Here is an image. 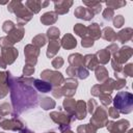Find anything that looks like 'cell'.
Segmentation results:
<instances>
[{
  "label": "cell",
  "instance_id": "cell-61",
  "mask_svg": "<svg viewBox=\"0 0 133 133\" xmlns=\"http://www.w3.org/2000/svg\"><path fill=\"white\" fill-rule=\"evenodd\" d=\"M48 133H54V132H48Z\"/></svg>",
  "mask_w": 133,
  "mask_h": 133
},
{
  "label": "cell",
  "instance_id": "cell-25",
  "mask_svg": "<svg viewBox=\"0 0 133 133\" xmlns=\"http://www.w3.org/2000/svg\"><path fill=\"white\" fill-rule=\"evenodd\" d=\"M87 33L90 35V37L92 39H97L101 36V29L100 26L97 23H92L91 25H89L87 27Z\"/></svg>",
  "mask_w": 133,
  "mask_h": 133
},
{
  "label": "cell",
  "instance_id": "cell-22",
  "mask_svg": "<svg viewBox=\"0 0 133 133\" xmlns=\"http://www.w3.org/2000/svg\"><path fill=\"white\" fill-rule=\"evenodd\" d=\"M69 62L71 64V66L74 68H80L83 66V56L79 53H75V54H71L69 56Z\"/></svg>",
  "mask_w": 133,
  "mask_h": 133
},
{
  "label": "cell",
  "instance_id": "cell-35",
  "mask_svg": "<svg viewBox=\"0 0 133 133\" xmlns=\"http://www.w3.org/2000/svg\"><path fill=\"white\" fill-rule=\"evenodd\" d=\"M10 113H11V108L7 103H3L2 105H0V117H3Z\"/></svg>",
  "mask_w": 133,
  "mask_h": 133
},
{
  "label": "cell",
  "instance_id": "cell-19",
  "mask_svg": "<svg viewBox=\"0 0 133 133\" xmlns=\"http://www.w3.org/2000/svg\"><path fill=\"white\" fill-rule=\"evenodd\" d=\"M33 85L41 92H48L52 89V85L49 82H47L45 80H41V79H34Z\"/></svg>",
  "mask_w": 133,
  "mask_h": 133
},
{
  "label": "cell",
  "instance_id": "cell-4",
  "mask_svg": "<svg viewBox=\"0 0 133 133\" xmlns=\"http://www.w3.org/2000/svg\"><path fill=\"white\" fill-rule=\"evenodd\" d=\"M41 77L43 80L49 82L51 85H55V87L60 86L64 81L63 76L59 72H54L50 70H45L43 73H41Z\"/></svg>",
  "mask_w": 133,
  "mask_h": 133
},
{
  "label": "cell",
  "instance_id": "cell-47",
  "mask_svg": "<svg viewBox=\"0 0 133 133\" xmlns=\"http://www.w3.org/2000/svg\"><path fill=\"white\" fill-rule=\"evenodd\" d=\"M87 106H88V111H89L91 114L94 113V111H95V110H96V108L98 107L97 102H96V100H94V99H90V100L88 101Z\"/></svg>",
  "mask_w": 133,
  "mask_h": 133
},
{
  "label": "cell",
  "instance_id": "cell-13",
  "mask_svg": "<svg viewBox=\"0 0 133 133\" xmlns=\"http://www.w3.org/2000/svg\"><path fill=\"white\" fill-rule=\"evenodd\" d=\"M49 4L48 1H34V0H30V1H26L25 2V6L28 7V9L32 12V14H36L41 10V8L47 6Z\"/></svg>",
  "mask_w": 133,
  "mask_h": 133
},
{
  "label": "cell",
  "instance_id": "cell-1",
  "mask_svg": "<svg viewBox=\"0 0 133 133\" xmlns=\"http://www.w3.org/2000/svg\"><path fill=\"white\" fill-rule=\"evenodd\" d=\"M114 108L124 114H128L133 109V96L128 91H119L113 99Z\"/></svg>",
  "mask_w": 133,
  "mask_h": 133
},
{
  "label": "cell",
  "instance_id": "cell-45",
  "mask_svg": "<svg viewBox=\"0 0 133 133\" xmlns=\"http://www.w3.org/2000/svg\"><path fill=\"white\" fill-rule=\"evenodd\" d=\"M62 64H63V59L61 58V57H55L53 60H52V65L55 68V69H59V68H61L62 66Z\"/></svg>",
  "mask_w": 133,
  "mask_h": 133
},
{
  "label": "cell",
  "instance_id": "cell-17",
  "mask_svg": "<svg viewBox=\"0 0 133 133\" xmlns=\"http://www.w3.org/2000/svg\"><path fill=\"white\" fill-rule=\"evenodd\" d=\"M98 59L95 54H87L83 57V66H86L89 70H95L98 66Z\"/></svg>",
  "mask_w": 133,
  "mask_h": 133
},
{
  "label": "cell",
  "instance_id": "cell-27",
  "mask_svg": "<svg viewBox=\"0 0 133 133\" xmlns=\"http://www.w3.org/2000/svg\"><path fill=\"white\" fill-rule=\"evenodd\" d=\"M59 48H60V44H59V42H58L57 39H56V41H51L50 44H49V46H48L47 56H48L49 58H52V57L58 52Z\"/></svg>",
  "mask_w": 133,
  "mask_h": 133
},
{
  "label": "cell",
  "instance_id": "cell-29",
  "mask_svg": "<svg viewBox=\"0 0 133 133\" xmlns=\"http://www.w3.org/2000/svg\"><path fill=\"white\" fill-rule=\"evenodd\" d=\"M103 37H104L106 41L114 42V41H116V33L113 31L112 28H110V27H105V28L103 29Z\"/></svg>",
  "mask_w": 133,
  "mask_h": 133
},
{
  "label": "cell",
  "instance_id": "cell-20",
  "mask_svg": "<svg viewBox=\"0 0 133 133\" xmlns=\"http://www.w3.org/2000/svg\"><path fill=\"white\" fill-rule=\"evenodd\" d=\"M132 34H133V30L131 28H125L116 34V39L119 41L122 44H124L132 38Z\"/></svg>",
  "mask_w": 133,
  "mask_h": 133
},
{
  "label": "cell",
  "instance_id": "cell-50",
  "mask_svg": "<svg viewBox=\"0 0 133 133\" xmlns=\"http://www.w3.org/2000/svg\"><path fill=\"white\" fill-rule=\"evenodd\" d=\"M111 64H112V68H113V70H114V72H115V73H119L121 71H123L122 64H121V63H118L117 61H115L113 58H112V60H111Z\"/></svg>",
  "mask_w": 133,
  "mask_h": 133
},
{
  "label": "cell",
  "instance_id": "cell-10",
  "mask_svg": "<svg viewBox=\"0 0 133 133\" xmlns=\"http://www.w3.org/2000/svg\"><path fill=\"white\" fill-rule=\"evenodd\" d=\"M1 56L3 60L5 61L6 64H10L15 61V59L18 57V50L15 49L14 47H6L2 48L1 51Z\"/></svg>",
  "mask_w": 133,
  "mask_h": 133
},
{
  "label": "cell",
  "instance_id": "cell-59",
  "mask_svg": "<svg viewBox=\"0 0 133 133\" xmlns=\"http://www.w3.org/2000/svg\"><path fill=\"white\" fill-rule=\"evenodd\" d=\"M61 133H74V132L71 131V130H69V129H66L65 131H63V132H61Z\"/></svg>",
  "mask_w": 133,
  "mask_h": 133
},
{
  "label": "cell",
  "instance_id": "cell-38",
  "mask_svg": "<svg viewBox=\"0 0 133 133\" xmlns=\"http://www.w3.org/2000/svg\"><path fill=\"white\" fill-rule=\"evenodd\" d=\"M76 76L79 78V79H85L88 77V71L83 68V66H80V68H77V73H76Z\"/></svg>",
  "mask_w": 133,
  "mask_h": 133
},
{
  "label": "cell",
  "instance_id": "cell-43",
  "mask_svg": "<svg viewBox=\"0 0 133 133\" xmlns=\"http://www.w3.org/2000/svg\"><path fill=\"white\" fill-rule=\"evenodd\" d=\"M81 45H82V47H85V48L91 47V46H94V39L89 36H84V37H82Z\"/></svg>",
  "mask_w": 133,
  "mask_h": 133
},
{
  "label": "cell",
  "instance_id": "cell-60",
  "mask_svg": "<svg viewBox=\"0 0 133 133\" xmlns=\"http://www.w3.org/2000/svg\"><path fill=\"white\" fill-rule=\"evenodd\" d=\"M27 133H33V132H31V131H27Z\"/></svg>",
  "mask_w": 133,
  "mask_h": 133
},
{
  "label": "cell",
  "instance_id": "cell-39",
  "mask_svg": "<svg viewBox=\"0 0 133 133\" xmlns=\"http://www.w3.org/2000/svg\"><path fill=\"white\" fill-rule=\"evenodd\" d=\"M124 23H125V19H124V17L122 15H117V16L114 17V19H113V25H114V27L121 28L124 25Z\"/></svg>",
  "mask_w": 133,
  "mask_h": 133
},
{
  "label": "cell",
  "instance_id": "cell-12",
  "mask_svg": "<svg viewBox=\"0 0 133 133\" xmlns=\"http://www.w3.org/2000/svg\"><path fill=\"white\" fill-rule=\"evenodd\" d=\"M75 16L76 18H79V19H83L85 21H89L94 18V12L88 8V7H83V6H78L76 9H75Z\"/></svg>",
  "mask_w": 133,
  "mask_h": 133
},
{
  "label": "cell",
  "instance_id": "cell-7",
  "mask_svg": "<svg viewBox=\"0 0 133 133\" xmlns=\"http://www.w3.org/2000/svg\"><path fill=\"white\" fill-rule=\"evenodd\" d=\"M130 123L127 119H121L118 122H108L107 129L111 133H125L129 128Z\"/></svg>",
  "mask_w": 133,
  "mask_h": 133
},
{
  "label": "cell",
  "instance_id": "cell-42",
  "mask_svg": "<svg viewBox=\"0 0 133 133\" xmlns=\"http://www.w3.org/2000/svg\"><path fill=\"white\" fill-rule=\"evenodd\" d=\"M126 85V80L125 78H118L116 81L113 82V89H121Z\"/></svg>",
  "mask_w": 133,
  "mask_h": 133
},
{
  "label": "cell",
  "instance_id": "cell-3",
  "mask_svg": "<svg viewBox=\"0 0 133 133\" xmlns=\"http://www.w3.org/2000/svg\"><path fill=\"white\" fill-rule=\"evenodd\" d=\"M107 116H108V114H107V111L105 110V108L98 106L92 113V117L90 118V124L94 125L97 129L103 128L108 123Z\"/></svg>",
  "mask_w": 133,
  "mask_h": 133
},
{
  "label": "cell",
  "instance_id": "cell-36",
  "mask_svg": "<svg viewBox=\"0 0 133 133\" xmlns=\"http://www.w3.org/2000/svg\"><path fill=\"white\" fill-rule=\"evenodd\" d=\"M106 4H107L108 7L112 8V9H115V8H121L122 6H125L126 2L125 1H107Z\"/></svg>",
  "mask_w": 133,
  "mask_h": 133
},
{
  "label": "cell",
  "instance_id": "cell-23",
  "mask_svg": "<svg viewBox=\"0 0 133 133\" xmlns=\"http://www.w3.org/2000/svg\"><path fill=\"white\" fill-rule=\"evenodd\" d=\"M95 55L98 59V62H100L102 64H105L110 60V55L111 54L106 49H102V50H99Z\"/></svg>",
  "mask_w": 133,
  "mask_h": 133
},
{
  "label": "cell",
  "instance_id": "cell-40",
  "mask_svg": "<svg viewBox=\"0 0 133 133\" xmlns=\"http://www.w3.org/2000/svg\"><path fill=\"white\" fill-rule=\"evenodd\" d=\"M99 97H100V101H101V103H102L104 106H108V105L112 102V99H111L110 95H107V94H101Z\"/></svg>",
  "mask_w": 133,
  "mask_h": 133
},
{
  "label": "cell",
  "instance_id": "cell-34",
  "mask_svg": "<svg viewBox=\"0 0 133 133\" xmlns=\"http://www.w3.org/2000/svg\"><path fill=\"white\" fill-rule=\"evenodd\" d=\"M59 34H60L59 29L56 27H50V29H48L47 31V36L52 41H56L59 37Z\"/></svg>",
  "mask_w": 133,
  "mask_h": 133
},
{
  "label": "cell",
  "instance_id": "cell-6",
  "mask_svg": "<svg viewBox=\"0 0 133 133\" xmlns=\"http://www.w3.org/2000/svg\"><path fill=\"white\" fill-rule=\"evenodd\" d=\"M50 116H51V118L55 123H57L58 125H60V130L61 131L63 130V128L69 129L70 124L72 122V119H71V116L72 115H66V114H63L61 112H51L50 113Z\"/></svg>",
  "mask_w": 133,
  "mask_h": 133
},
{
  "label": "cell",
  "instance_id": "cell-15",
  "mask_svg": "<svg viewBox=\"0 0 133 133\" xmlns=\"http://www.w3.org/2000/svg\"><path fill=\"white\" fill-rule=\"evenodd\" d=\"M55 12L58 15H64L69 11L70 7L73 5V1H54Z\"/></svg>",
  "mask_w": 133,
  "mask_h": 133
},
{
  "label": "cell",
  "instance_id": "cell-8",
  "mask_svg": "<svg viewBox=\"0 0 133 133\" xmlns=\"http://www.w3.org/2000/svg\"><path fill=\"white\" fill-rule=\"evenodd\" d=\"M64 85L61 87L62 88V95L68 97H73L76 92V88L78 86V81L74 78H69L63 81Z\"/></svg>",
  "mask_w": 133,
  "mask_h": 133
},
{
  "label": "cell",
  "instance_id": "cell-11",
  "mask_svg": "<svg viewBox=\"0 0 133 133\" xmlns=\"http://www.w3.org/2000/svg\"><path fill=\"white\" fill-rule=\"evenodd\" d=\"M0 127L6 130H14V131H21L23 129V125L18 119H6L4 117L0 118Z\"/></svg>",
  "mask_w": 133,
  "mask_h": 133
},
{
  "label": "cell",
  "instance_id": "cell-16",
  "mask_svg": "<svg viewBox=\"0 0 133 133\" xmlns=\"http://www.w3.org/2000/svg\"><path fill=\"white\" fill-rule=\"evenodd\" d=\"M86 103L83 101H78L76 102V106H75V111H74V116H76V118L78 119H83L86 116Z\"/></svg>",
  "mask_w": 133,
  "mask_h": 133
},
{
  "label": "cell",
  "instance_id": "cell-48",
  "mask_svg": "<svg viewBox=\"0 0 133 133\" xmlns=\"http://www.w3.org/2000/svg\"><path fill=\"white\" fill-rule=\"evenodd\" d=\"M107 114H109V116L112 117V118H118V117H119V112H118L114 107H110V108L108 109Z\"/></svg>",
  "mask_w": 133,
  "mask_h": 133
},
{
  "label": "cell",
  "instance_id": "cell-51",
  "mask_svg": "<svg viewBox=\"0 0 133 133\" xmlns=\"http://www.w3.org/2000/svg\"><path fill=\"white\" fill-rule=\"evenodd\" d=\"M52 94H53V96H54L55 98H60V97H62V96H63V95H62V88H61L60 86L54 87V89H53Z\"/></svg>",
  "mask_w": 133,
  "mask_h": 133
},
{
  "label": "cell",
  "instance_id": "cell-32",
  "mask_svg": "<svg viewBox=\"0 0 133 133\" xmlns=\"http://www.w3.org/2000/svg\"><path fill=\"white\" fill-rule=\"evenodd\" d=\"M74 31H75V33L77 35H79L81 37H84L86 35V33H87V27H85L84 25L78 23V24H76L74 26Z\"/></svg>",
  "mask_w": 133,
  "mask_h": 133
},
{
  "label": "cell",
  "instance_id": "cell-14",
  "mask_svg": "<svg viewBox=\"0 0 133 133\" xmlns=\"http://www.w3.org/2000/svg\"><path fill=\"white\" fill-rule=\"evenodd\" d=\"M23 35H24V29H23V27H22V26H18V27H16L12 31H10V32L8 33L7 38H8L9 42L14 45L15 43L20 42V41L22 39Z\"/></svg>",
  "mask_w": 133,
  "mask_h": 133
},
{
  "label": "cell",
  "instance_id": "cell-21",
  "mask_svg": "<svg viewBox=\"0 0 133 133\" xmlns=\"http://www.w3.org/2000/svg\"><path fill=\"white\" fill-rule=\"evenodd\" d=\"M77 45V42H76V38L73 37L72 34H69L66 33L62 39H61V46L64 48V49H73L75 48Z\"/></svg>",
  "mask_w": 133,
  "mask_h": 133
},
{
  "label": "cell",
  "instance_id": "cell-41",
  "mask_svg": "<svg viewBox=\"0 0 133 133\" xmlns=\"http://www.w3.org/2000/svg\"><path fill=\"white\" fill-rule=\"evenodd\" d=\"M103 17H104V19H105L106 21H111V20H112V17H114V11H113V9L110 8V7L105 8L104 11H103Z\"/></svg>",
  "mask_w": 133,
  "mask_h": 133
},
{
  "label": "cell",
  "instance_id": "cell-2",
  "mask_svg": "<svg viewBox=\"0 0 133 133\" xmlns=\"http://www.w3.org/2000/svg\"><path fill=\"white\" fill-rule=\"evenodd\" d=\"M8 10L10 12H14L17 17V21L19 23L20 26L24 25L25 23H27L31 18H32V12L26 8V6L20 2V1H11L8 4Z\"/></svg>",
  "mask_w": 133,
  "mask_h": 133
},
{
  "label": "cell",
  "instance_id": "cell-18",
  "mask_svg": "<svg viewBox=\"0 0 133 133\" xmlns=\"http://www.w3.org/2000/svg\"><path fill=\"white\" fill-rule=\"evenodd\" d=\"M58 19V16L56 12L54 11H48V12H45L42 17H41V22L45 25H52L54 24Z\"/></svg>",
  "mask_w": 133,
  "mask_h": 133
},
{
  "label": "cell",
  "instance_id": "cell-46",
  "mask_svg": "<svg viewBox=\"0 0 133 133\" xmlns=\"http://www.w3.org/2000/svg\"><path fill=\"white\" fill-rule=\"evenodd\" d=\"M123 72H124V75H125V76H129V77H131L132 74H133V64H132V63L127 64V65L124 68Z\"/></svg>",
  "mask_w": 133,
  "mask_h": 133
},
{
  "label": "cell",
  "instance_id": "cell-9",
  "mask_svg": "<svg viewBox=\"0 0 133 133\" xmlns=\"http://www.w3.org/2000/svg\"><path fill=\"white\" fill-rule=\"evenodd\" d=\"M131 56H132V48L131 47H128V46H125L122 49L117 50V52L115 54H113V59L115 61H117L118 63L123 64Z\"/></svg>",
  "mask_w": 133,
  "mask_h": 133
},
{
  "label": "cell",
  "instance_id": "cell-52",
  "mask_svg": "<svg viewBox=\"0 0 133 133\" xmlns=\"http://www.w3.org/2000/svg\"><path fill=\"white\" fill-rule=\"evenodd\" d=\"M106 50L110 53V54H115L116 52H117V50H118V47H117V45L116 44H112V45H110V46H108L107 48H106Z\"/></svg>",
  "mask_w": 133,
  "mask_h": 133
},
{
  "label": "cell",
  "instance_id": "cell-30",
  "mask_svg": "<svg viewBox=\"0 0 133 133\" xmlns=\"http://www.w3.org/2000/svg\"><path fill=\"white\" fill-rule=\"evenodd\" d=\"M83 4L84 5H86V6H88V8L94 12V15H96V14H99L100 11H101V2H98V1H83Z\"/></svg>",
  "mask_w": 133,
  "mask_h": 133
},
{
  "label": "cell",
  "instance_id": "cell-33",
  "mask_svg": "<svg viewBox=\"0 0 133 133\" xmlns=\"http://www.w3.org/2000/svg\"><path fill=\"white\" fill-rule=\"evenodd\" d=\"M46 42H47V38H46V36L43 35V34H38V35H36L35 37H33V39H32L33 46H35V47H37V48L43 47V46L46 44Z\"/></svg>",
  "mask_w": 133,
  "mask_h": 133
},
{
  "label": "cell",
  "instance_id": "cell-24",
  "mask_svg": "<svg viewBox=\"0 0 133 133\" xmlns=\"http://www.w3.org/2000/svg\"><path fill=\"white\" fill-rule=\"evenodd\" d=\"M96 78L98 81H100L101 83H103L104 81H106L108 79V71L104 68V66H100L98 65L96 69Z\"/></svg>",
  "mask_w": 133,
  "mask_h": 133
},
{
  "label": "cell",
  "instance_id": "cell-54",
  "mask_svg": "<svg viewBox=\"0 0 133 133\" xmlns=\"http://www.w3.org/2000/svg\"><path fill=\"white\" fill-rule=\"evenodd\" d=\"M85 130H86V133H96L97 132V128L91 124H86Z\"/></svg>",
  "mask_w": 133,
  "mask_h": 133
},
{
  "label": "cell",
  "instance_id": "cell-28",
  "mask_svg": "<svg viewBox=\"0 0 133 133\" xmlns=\"http://www.w3.org/2000/svg\"><path fill=\"white\" fill-rule=\"evenodd\" d=\"M75 106H76V102H75V100H73V99H65V100L63 101V107H64L65 111H66L70 115H72V116H74Z\"/></svg>",
  "mask_w": 133,
  "mask_h": 133
},
{
  "label": "cell",
  "instance_id": "cell-57",
  "mask_svg": "<svg viewBox=\"0 0 133 133\" xmlns=\"http://www.w3.org/2000/svg\"><path fill=\"white\" fill-rule=\"evenodd\" d=\"M7 92H8V89H2V88H0V99L3 98L4 96H6Z\"/></svg>",
  "mask_w": 133,
  "mask_h": 133
},
{
  "label": "cell",
  "instance_id": "cell-58",
  "mask_svg": "<svg viewBox=\"0 0 133 133\" xmlns=\"http://www.w3.org/2000/svg\"><path fill=\"white\" fill-rule=\"evenodd\" d=\"M6 63H5V61L3 60V58H2V56H0V66L1 68H3V69H5L6 68Z\"/></svg>",
  "mask_w": 133,
  "mask_h": 133
},
{
  "label": "cell",
  "instance_id": "cell-31",
  "mask_svg": "<svg viewBox=\"0 0 133 133\" xmlns=\"http://www.w3.org/2000/svg\"><path fill=\"white\" fill-rule=\"evenodd\" d=\"M41 106H42V108H43V109H45V110L52 109V108H54V107H55V101H54V100H52V99H50V98H48V97H46V98L42 99Z\"/></svg>",
  "mask_w": 133,
  "mask_h": 133
},
{
  "label": "cell",
  "instance_id": "cell-56",
  "mask_svg": "<svg viewBox=\"0 0 133 133\" xmlns=\"http://www.w3.org/2000/svg\"><path fill=\"white\" fill-rule=\"evenodd\" d=\"M77 132L78 133H86V130H85V125H81L77 128Z\"/></svg>",
  "mask_w": 133,
  "mask_h": 133
},
{
  "label": "cell",
  "instance_id": "cell-49",
  "mask_svg": "<svg viewBox=\"0 0 133 133\" xmlns=\"http://www.w3.org/2000/svg\"><path fill=\"white\" fill-rule=\"evenodd\" d=\"M0 46L2 48H6V47H11L12 44L9 42V39L7 38V36H4V37H1L0 38Z\"/></svg>",
  "mask_w": 133,
  "mask_h": 133
},
{
  "label": "cell",
  "instance_id": "cell-5",
  "mask_svg": "<svg viewBox=\"0 0 133 133\" xmlns=\"http://www.w3.org/2000/svg\"><path fill=\"white\" fill-rule=\"evenodd\" d=\"M24 53L26 56V63L34 65L37 61V56L39 54V48L33 46V45H27L24 49Z\"/></svg>",
  "mask_w": 133,
  "mask_h": 133
},
{
  "label": "cell",
  "instance_id": "cell-26",
  "mask_svg": "<svg viewBox=\"0 0 133 133\" xmlns=\"http://www.w3.org/2000/svg\"><path fill=\"white\" fill-rule=\"evenodd\" d=\"M113 79L108 78L106 81H104L102 84H100V89H101V94H107L110 95L113 90Z\"/></svg>",
  "mask_w": 133,
  "mask_h": 133
},
{
  "label": "cell",
  "instance_id": "cell-37",
  "mask_svg": "<svg viewBox=\"0 0 133 133\" xmlns=\"http://www.w3.org/2000/svg\"><path fill=\"white\" fill-rule=\"evenodd\" d=\"M15 28H16V25H15L14 22H11V21H5V22L3 23V25H2V29H3V31L6 32V33H9V32L12 31Z\"/></svg>",
  "mask_w": 133,
  "mask_h": 133
},
{
  "label": "cell",
  "instance_id": "cell-53",
  "mask_svg": "<svg viewBox=\"0 0 133 133\" xmlns=\"http://www.w3.org/2000/svg\"><path fill=\"white\" fill-rule=\"evenodd\" d=\"M91 95L92 96H96V97H99L101 95V89H100V84H97L95 86H92L91 90H90Z\"/></svg>",
  "mask_w": 133,
  "mask_h": 133
},
{
  "label": "cell",
  "instance_id": "cell-44",
  "mask_svg": "<svg viewBox=\"0 0 133 133\" xmlns=\"http://www.w3.org/2000/svg\"><path fill=\"white\" fill-rule=\"evenodd\" d=\"M33 73H34V66L31 65V64H27V63H26V65H25L24 69H23L24 77H26V76H30V75H32Z\"/></svg>",
  "mask_w": 133,
  "mask_h": 133
},
{
  "label": "cell",
  "instance_id": "cell-55",
  "mask_svg": "<svg viewBox=\"0 0 133 133\" xmlns=\"http://www.w3.org/2000/svg\"><path fill=\"white\" fill-rule=\"evenodd\" d=\"M76 73H77V68H74V66H69L66 69V74L70 75L71 77H74L76 76Z\"/></svg>",
  "mask_w": 133,
  "mask_h": 133
}]
</instances>
